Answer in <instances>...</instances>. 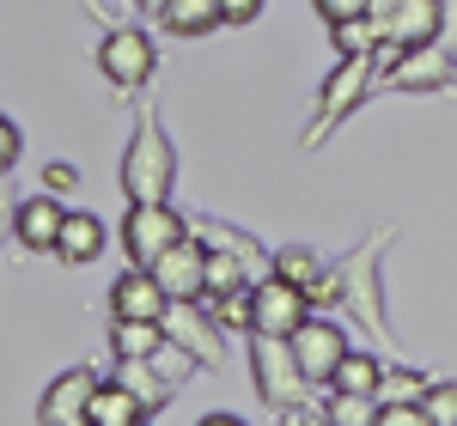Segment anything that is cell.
Segmentation results:
<instances>
[{"label": "cell", "instance_id": "obj_3", "mask_svg": "<svg viewBox=\"0 0 457 426\" xmlns=\"http://www.w3.org/2000/svg\"><path fill=\"white\" fill-rule=\"evenodd\" d=\"M312 317V299L293 281L269 274V281L250 286V335H275V341H293V329Z\"/></svg>", "mask_w": 457, "mask_h": 426}, {"label": "cell", "instance_id": "obj_13", "mask_svg": "<svg viewBox=\"0 0 457 426\" xmlns=\"http://www.w3.org/2000/svg\"><path fill=\"white\" fill-rule=\"evenodd\" d=\"M62 219H68V208H62V195H25L19 201V219H12V238L25 250H55V238H62Z\"/></svg>", "mask_w": 457, "mask_h": 426}, {"label": "cell", "instance_id": "obj_8", "mask_svg": "<svg viewBox=\"0 0 457 426\" xmlns=\"http://www.w3.org/2000/svg\"><path fill=\"white\" fill-rule=\"evenodd\" d=\"M92 396H98V372L73 365V372H62V378L43 390V402H37V421H43V426H86V414H92Z\"/></svg>", "mask_w": 457, "mask_h": 426}, {"label": "cell", "instance_id": "obj_6", "mask_svg": "<svg viewBox=\"0 0 457 426\" xmlns=\"http://www.w3.org/2000/svg\"><path fill=\"white\" fill-rule=\"evenodd\" d=\"M146 274L165 286L171 305H195V299H208V250H202V238H177Z\"/></svg>", "mask_w": 457, "mask_h": 426}, {"label": "cell", "instance_id": "obj_21", "mask_svg": "<svg viewBox=\"0 0 457 426\" xmlns=\"http://www.w3.org/2000/svg\"><path fill=\"white\" fill-rule=\"evenodd\" d=\"M366 73H372V55H366V61H342V68H336V79L323 86V116H342V110L360 98Z\"/></svg>", "mask_w": 457, "mask_h": 426}, {"label": "cell", "instance_id": "obj_14", "mask_svg": "<svg viewBox=\"0 0 457 426\" xmlns=\"http://www.w3.org/2000/svg\"><path fill=\"white\" fill-rule=\"evenodd\" d=\"M104 244H110L104 219H98V213H73L68 208L62 238H55V256H62V262H98V256H104Z\"/></svg>", "mask_w": 457, "mask_h": 426}, {"label": "cell", "instance_id": "obj_10", "mask_svg": "<svg viewBox=\"0 0 457 426\" xmlns=\"http://www.w3.org/2000/svg\"><path fill=\"white\" fill-rule=\"evenodd\" d=\"M171 311V299H165V286L153 281L146 268H129L122 281L110 286V317L116 323H165Z\"/></svg>", "mask_w": 457, "mask_h": 426}, {"label": "cell", "instance_id": "obj_38", "mask_svg": "<svg viewBox=\"0 0 457 426\" xmlns=\"http://www.w3.org/2000/svg\"><path fill=\"white\" fill-rule=\"evenodd\" d=\"M141 426H146V421H141Z\"/></svg>", "mask_w": 457, "mask_h": 426}, {"label": "cell", "instance_id": "obj_22", "mask_svg": "<svg viewBox=\"0 0 457 426\" xmlns=\"http://www.w3.org/2000/svg\"><path fill=\"white\" fill-rule=\"evenodd\" d=\"M269 274H281V281H293V286H299V292H312V286L323 281V262H317V256H312V250H305V244H287L281 256L269 262Z\"/></svg>", "mask_w": 457, "mask_h": 426}, {"label": "cell", "instance_id": "obj_26", "mask_svg": "<svg viewBox=\"0 0 457 426\" xmlns=\"http://www.w3.org/2000/svg\"><path fill=\"white\" fill-rule=\"evenodd\" d=\"M153 372H159V378H165V384H183V378H189V372H195V359L183 354V348H177L171 335H165V348H159V354H153Z\"/></svg>", "mask_w": 457, "mask_h": 426}, {"label": "cell", "instance_id": "obj_1", "mask_svg": "<svg viewBox=\"0 0 457 426\" xmlns=\"http://www.w3.org/2000/svg\"><path fill=\"white\" fill-rule=\"evenodd\" d=\"M171 183H177L171 141L159 122H141L129 152H122V189H129V201H171Z\"/></svg>", "mask_w": 457, "mask_h": 426}, {"label": "cell", "instance_id": "obj_29", "mask_svg": "<svg viewBox=\"0 0 457 426\" xmlns=\"http://www.w3.org/2000/svg\"><path fill=\"white\" fill-rule=\"evenodd\" d=\"M312 6L329 19V25H348V19H366V6H372V0H312Z\"/></svg>", "mask_w": 457, "mask_h": 426}, {"label": "cell", "instance_id": "obj_32", "mask_svg": "<svg viewBox=\"0 0 457 426\" xmlns=\"http://www.w3.org/2000/svg\"><path fill=\"white\" fill-rule=\"evenodd\" d=\"M262 19V0H220V25H250Z\"/></svg>", "mask_w": 457, "mask_h": 426}, {"label": "cell", "instance_id": "obj_19", "mask_svg": "<svg viewBox=\"0 0 457 426\" xmlns=\"http://www.w3.org/2000/svg\"><path fill=\"white\" fill-rule=\"evenodd\" d=\"M378 378H385V365H378L372 354H353L348 348V359H342L336 378H329V390L336 396H372V402H378Z\"/></svg>", "mask_w": 457, "mask_h": 426}, {"label": "cell", "instance_id": "obj_12", "mask_svg": "<svg viewBox=\"0 0 457 426\" xmlns=\"http://www.w3.org/2000/svg\"><path fill=\"white\" fill-rule=\"evenodd\" d=\"M439 19H445V6H439V0H396V12H390V31H385L390 61H396L403 49L439 43Z\"/></svg>", "mask_w": 457, "mask_h": 426}, {"label": "cell", "instance_id": "obj_25", "mask_svg": "<svg viewBox=\"0 0 457 426\" xmlns=\"http://www.w3.org/2000/svg\"><path fill=\"white\" fill-rule=\"evenodd\" d=\"M323 414L336 426H372L378 421V402H372V396H336L329 390V408H323Z\"/></svg>", "mask_w": 457, "mask_h": 426}, {"label": "cell", "instance_id": "obj_24", "mask_svg": "<svg viewBox=\"0 0 457 426\" xmlns=\"http://www.w3.org/2000/svg\"><path fill=\"white\" fill-rule=\"evenodd\" d=\"M213 323L220 329H250V286H232V292H208Z\"/></svg>", "mask_w": 457, "mask_h": 426}, {"label": "cell", "instance_id": "obj_28", "mask_svg": "<svg viewBox=\"0 0 457 426\" xmlns=\"http://www.w3.org/2000/svg\"><path fill=\"white\" fill-rule=\"evenodd\" d=\"M19 152H25V135H19V122H12V116H0V177L19 165Z\"/></svg>", "mask_w": 457, "mask_h": 426}, {"label": "cell", "instance_id": "obj_20", "mask_svg": "<svg viewBox=\"0 0 457 426\" xmlns=\"http://www.w3.org/2000/svg\"><path fill=\"white\" fill-rule=\"evenodd\" d=\"M427 372H409V365H385L378 378V408H403V402H427Z\"/></svg>", "mask_w": 457, "mask_h": 426}, {"label": "cell", "instance_id": "obj_4", "mask_svg": "<svg viewBox=\"0 0 457 426\" xmlns=\"http://www.w3.org/2000/svg\"><path fill=\"white\" fill-rule=\"evenodd\" d=\"M250 365H256L262 396H269L281 414H293V408L312 396V384H305V372H299L293 348H287V341H275V335H256V341H250Z\"/></svg>", "mask_w": 457, "mask_h": 426}, {"label": "cell", "instance_id": "obj_16", "mask_svg": "<svg viewBox=\"0 0 457 426\" xmlns=\"http://www.w3.org/2000/svg\"><path fill=\"white\" fill-rule=\"evenodd\" d=\"M165 348V323H116L110 317V354L116 359H153Z\"/></svg>", "mask_w": 457, "mask_h": 426}, {"label": "cell", "instance_id": "obj_18", "mask_svg": "<svg viewBox=\"0 0 457 426\" xmlns=\"http://www.w3.org/2000/svg\"><path fill=\"white\" fill-rule=\"evenodd\" d=\"M159 19H165L171 37H202V31L220 25V0H165Z\"/></svg>", "mask_w": 457, "mask_h": 426}, {"label": "cell", "instance_id": "obj_11", "mask_svg": "<svg viewBox=\"0 0 457 426\" xmlns=\"http://www.w3.org/2000/svg\"><path fill=\"white\" fill-rule=\"evenodd\" d=\"M165 335H171L195 365H220V323L202 311V299H195V305H171V311H165Z\"/></svg>", "mask_w": 457, "mask_h": 426}, {"label": "cell", "instance_id": "obj_2", "mask_svg": "<svg viewBox=\"0 0 457 426\" xmlns=\"http://www.w3.org/2000/svg\"><path fill=\"white\" fill-rule=\"evenodd\" d=\"M177 238H189V219L171 201H129V213H122V250H129L135 268H153Z\"/></svg>", "mask_w": 457, "mask_h": 426}, {"label": "cell", "instance_id": "obj_5", "mask_svg": "<svg viewBox=\"0 0 457 426\" xmlns=\"http://www.w3.org/2000/svg\"><path fill=\"white\" fill-rule=\"evenodd\" d=\"M98 68H104L110 86L141 92L146 79H153V68H159V49H153V37H146V31L116 25V31H104V43H98Z\"/></svg>", "mask_w": 457, "mask_h": 426}, {"label": "cell", "instance_id": "obj_23", "mask_svg": "<svg viewBox=\"0 0 457 426\" xmlns=\"http://www.w3.org/2000/svg\"><path fill=\"white\" fill-rule=\"evenodd\" d=\"M329 37H336L342 61H366L372 49H385V37L372 31V19H348V25H329Z\"/></svg>", "mask_w": 457, "mask_h": 426}, {"label": "cell", "instance_id": "obj_27", "mask_svg": "<svg viewBox=\"0 0 457 426\" xmlns=\"http://www.w3.org/2000/svg\"><path fill=\"white\" fill-rule=\"evenodd\" d=\"M427 421L433 426H457V384H427Z\"/></svg>", "mask_w": 457, "mask_h": 426}, {"label": "cell", "instance_id": "obj_17", "mask_svg": "<svg viewBox=\"0 0 457 426\" xmlns=\"http://www.w3.org/2000/svg\"><path fill=\"white\" fill-rule=\"evenodd\" d=\"M86 421H92V426H141L146 408H141L129 390H122L116 378H110V384H98V396H92V414H86Z\"/></svg>", "mask_w": 457, "mask_h": 426}, {"label": "cell", "instance_id": "obj_15", "mask_svg": "<svg viewBox=\"0 0 457 426\" xmlns=\"http://www.w3.org/2000/svg\"><path fill=\"white\" fill-rule=\"evenodd\" d=\"M116 384H122V390L135 396V402H141L146 414H159V408H165V402H171V384H165V378H159V372H153V359H116Z\"/></svg>", "mask_w": 457, "mask_h": 426}, {"label": "cell", "instance_id": "obj_34", "mask_svg": "<svg viewBox=\"0 0 457 426\" xmlns=\"http://www.w3.org/2000/svg\"><path fill=\"white\" fill-rule=\"evenodd\" d=\"M439 6H445V19H439V37H445V31L457 37V0H439Z\"/></svg>", "mask_w": 457, "mask_h": 426}, {"label": "cell", "instance_id": "obj_7", "mask_svg": "<svg viewBox=\"0 0 457 426\" xmlns=\"http://www.w3.org/2000/svg\"><path fill=\"white\" fill-rule=\"evenodd\" d=\"M293 359H299V372H305V384H317V390H329V378H336V365L348 359V335L336 329V323L323 317H305L299 329H293Z\"/></svg>", "mask_w": 457, "mask_h": 426}, {"label": "cell", "instance_id": "obj_37", "mask_svg": "<svg viewBox=\"0 0 457 426\" xmlns=\"http://www.w3.org/2000/svg\"><path fill=\"white\" fill-rule=\"evenodd\" d=\"M141 6H146V12H159V6H165V0H141Z\"/></svg>", "mask_w": 457, "mask_h": 426}, {"label": "cell", "instance_id": "obj_36", "mask_svg": "<svg viewBox=\"0 0 457 426\" xmlns=\"http://www.w3.org/2000/svg\"><path fill=\"white\" fill-rule=\"evenodd\" d=\"M293 426H336L329 414H293Z\"/></svg>", "mask_w": 457, "mask_h": 426}, {"label": "cell", "instance_id": "obj_30", "mask_svg": "<svg viewBox=\"0 0 457 426\" xmlns=\"http://www.w3.org/2000/svg\"><path fill=\"white\" fill-rule=\"evenodd\" d=\"M372 426H433V421H427L421 402H403V408H378V421H372Z\"/></svg>", "mask_w": 457, "mask_h": 426}, {"label": "cell", "instance_id": "obj_35", "mask_svg": "<svg viewBox=\"0 0 457 426\" xmlns=\"http://www.w3.org/2000/svg\"><path fill=\"white\" fill-rule=\"evenodd\" d=\"M195 426H250V421H238V414H208V421H195Z\"/></svg>", "mask_w": 457, "mask_h": 426}, {"label": "cell", "instance_id": "obj_33", "mask_svg": "<svg viewBox=\"0 0 457 426\" xmlns=\"http://www.w3.org/2000/svg\"><path fill=\"white\" fill-rule=\"evenodd\" d=\"M12 219H19V195L6 189V177H0V244L12 238Z\"/></svg>", "mask_w": 457, "mask_h": 426}, {"label": "cell", "instance_id": "obj_31", "mask_svg": "<svg viewBox=\"0 0 457 426\" xmlns=\"http://www.w3.org/2000/svg\"><path fill=\"white\" fill-rule=\"evenodd\" d=\"M43 189H49V195H73V189H79V171H73L68 159H55V165L43 171Z\"/></svg>", "mask_w": 457, "mask_h": 426}, {"label": "cell", "instance_id": "obj_9", "mask_svg": "<svg viewBox=\"0 0 457 426\" xmlns=\"http://www.w3.org/2000/svg\"><path fill=\"white\" fill-rule=\"evenodd\" d=\"M457 79V61L445 43H421V49H403L396 61H390V86L396 92H439V86H452Z\"/></svg>", "mask_w": 457, "mask_h": 426}]
</instances>
